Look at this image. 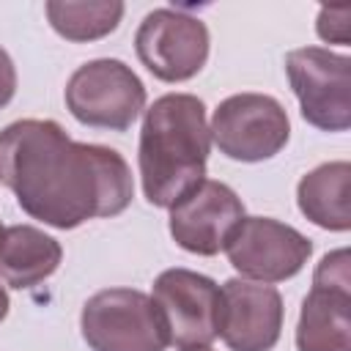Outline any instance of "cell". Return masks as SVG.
I'll use <instances>...</instances> for the list:
<instances>
[{
  "mask_svg": "<svg viewBox=\"0 0 351 351\" xmlns=\"http://www.w3.org/2000/svg\"><path fill=\"white\" fill-rule=\"evenodd\" d=\"M0 181L22 211L69 230L121 214L134 195L126 159L93 143L71 140L60 123L25 118L0 132Z\"/></svg>",
  "mask_w": 351,
  "mask_h": 351,
  "instance_id": "1",
  "label": "cell"
},
{
  "mask_svg": "<svg viewBox=\"0 0 351 351\" xmlns=\"http://www.w3.org/2000/svg\"><path fill=\"white\" fill-rule=\"evenodd\" d=\"M211 132L206 107L192 93L159 96L140 129V181L145 200L159 208L176 206L206 178Z\"/></svg>",
  "mask_w": 351,
  "mask_h": 351,
  "instance_id": "2",
  "label": "cell"
},
{
  "mask_svg": "<svg viewBox=\"0 0 351 351\" xmlns=\"http://www.w3.org/2000/svg\"><path fill=\"white\" fill-rule=\"evenodd\" d=\"M80 326L93 351H165L170 346L154 299L134 288L93 293L82 307Z\"/></svg>",
  "mask_w": 351,
  "mask_h": 351,
  "instance_id": "3",
  "label": "cell"
},
{
  "mask_svg": "<svg viewBox=\"0 0 351 351\" xmlns=\"http://www.w3.org/2000/svg\"><path fill=\"white\" fill-rule=\"evenodd\" d=\"M66 107L85 126L126 132L145 107V85L123 60H88L66 82Z\"/></svg>",
  "mask_w": 351,
  "mask_h": 351,
  "instance_id": "4",
  "label": "cell"
},
{
  "mask_svg": "<svg viewBox=\"0 0 351 351\" xmlns=\"http://www.w3.org/2000/svg\"><path fill=\"white\" fill-rule=\"evenodd\" d=\"M208 132L219 154L228 159L263 162L285 148L291 137V121L274 96L236 93L219 101Z\"/></svg>",
  "mask_w": 351,
  "mask_h": 351,
  "instance_id": "5",
  "label": "cell"
},
{
  "mask_svg": "<svg viewBox=\"0 0 351 351\" xmlns=\"http://www.w3.org/2000/svg\"><path fill=\"white\" fill-rule=\"evenodd\" d=\"M291 90L302 118L324 132L351 126V60L324 47H302L285 55Z\"/></svg>",
  "mask_w": 351,
  "mask_h": 351,
  "instance_id": "6",
  "label": "cell"
},
{
  "mask_svg": "<svg viewBox=\"0 0 351 351\" xmlns=\"http://www.w3.org/2000/svg\"><path fill=\"white\" fill-rule=\"evenodd\" d=\"M140 63L162 82L192 80L208 60V27L184 11L156 8L134 33Z\"/></svg>",
  "mask_w": 351,
  "mask_h": 351,
  "instance_id": "7",
  "label": "cell"
},
{
  "mask_svg": "<svg viewBox=\"0 0 351 351\" xmlns=\"http://www.w3.org/2000/svg\"><path fill=\"white\" fill-rule=\"evenodd\" d=\"M230 266L252 282H282L302 271L313 244L296 228L271 217H244L225 244Z\"/></svg>",
  "mask_w": 351,
  "mask_h": 351,
  "instance_id": "8",
  "label": "cell"
},
{
  "mask_svg": "<svg viewBox=\"0 0 351 351\" xmlns=\"http://www.w3.org/2000/svg\"><path fill=\"white\" fill-rule=\"evenodd\" d=\"M170 346H208L219 337V288L211 277L189 269H167L154 280L151 293Z\"/></svg>",
  "mask_w": 351,
  "mask_h": 351,
  "instance_id": "9",
  "label": "cell"
},
{
  "mask_svg": "<svg viewBox=\"0 0 351 351\" xmlns=\"http://www.w3.org/2000/svg\"><path fill=\"white\" fill-rule=\"evenodd\" d=\"M244 219L241 197L222 181L203 178L189 195L170 206L173 241L195 255H217Z\"/></svg>",
  "mask_w": 351,
  "mask_h": 351,
  "instance_id": "10",
  "label": "cell"
},
{
  "mask_svg": "<svg viewBox=\"0 0 351 351\" xmlns=\"http://www.w3.org/2000/svg\"><path fill=\"white\" fill-rule=\"evenodd\" d=\"M282 329V296L266 282L233 277L219 288V337L230 351H271Z\"/></svg>",
  "mask_w": 351,
  "mask_h": 351,
  "instance_id": "11",
  "label": "cell"
},
{
  "mask_svg": "<svg viewBox=\"0 0 351 351\" xmlns=\"http://www.w3.org/2000/svg\"><path fill=\"white\" fill-rule=\"evenodd\" d=\"M351 291L313 285L296 324L299 351H351Z\"/></svg>",
  "mask_w": 351,
  "mask_h": 351,
  "instance_id": "12",
  "label": "cell"
},
{
  "mask_svg": "<svg viewBox=\"0 0 351 351\" xmlns=\"http://www.w3.org/2000/svg\"><path fill=\"white\" fill-rule=\"evenodd\" d=\"M60 244L33 225L5 228L0 247V280L11 288H33L60 266Z\"/></svg>",
  "mask_w": 351,
  "mask_h": 351,
  "instance_id": "13",
  "label": "cell"
},
{
  "mask_svg": "<svg viewBox=\"0 0 351 351\" xmlns=\"http://www.w3.org/2000/svg\"><path fill=\"white\" fill-rule=\"evenodd\" d=\"M348 192H351V165L348 162L318 165L296 186L299 211L318 228L348 230L351 228Z\"/></svg>",
  "mask_w": 351,
  "mask_h": 351,
  "instance_id": "14",
  "label": "cell"
},
{
  "mask_svg": "<svg viewBox=\"0 0 351 351\" xmlns=\"http://www.w3.org/2000/svg\"><path fill=\"white\" fill-rule=\"evenodd\" d=\"M49 25L66 41H96L110 36L121 16L123 3L118 0H99V3H71V0H49L44 5Z\"/></svg>",
  "mask_w": 351,
  "mask_h": 351,
  "instance_id": "15",
  "label": "cell"
},
{
  "mask_svg": "<svg viewBox=\"0 0 351 351\" xmlns=\"http://www.w3.org/2000/svg\"><path fill=\"white\" fill-rule=\"evenodd\" d=\"M313 285L321 288H340L351 291V274H348V250H335L326 252L313 274Z\"/></svg>",
  "mask_w": 351,
  "mask_h": 351,
  "instance_id": "16",
  "label": "cell"
},
{
  "mask_svg": "<svg viewBox=\"0 0 351 351\" xmlns=\"http://www.w3.org/2000/svg\"><path fill=\"white\" fill-rule=\"evenodd\" d=\"M318 36L332 44L351 41V5H324L318 11Z\"/></svg>",
  "mask_w": 351,
  "mask_h": 351,
  "instance_id": "17",
  "label": "cell"
},
{
  "mask_svg": "<svg viewBox=\"0 0 351 351\" xmlns=\"http://www.w3.org/2000/svg\"><path fill=\"white\" fill-rule=\"evenodd\" d=\"M16 93V69L8 52L0 47V107H5Z\"/></svg>",
  "mask_w": 351,
  "mask_h": 351,
  "instance_id": "18",
  "label": "cell"
},
{
  "mask_svg": "<svg viewBox=\"0 0 351 351\" xmlns=\"http://www.w3.org/2000/svg\"><path fill=\"white\" fill-rule=\"evenodd\" d=\"M8 315V293H5V288L0 285V321Z\"/></svg>",
  "mask_w": 351,
  "mask_h": 351,
  "instance_id": "19",
  "label": "cell"
},
{
  "mask_svg": "<svg viewBox=\"0 0 351 351\" xmlns=\"http://www.w3.org/2000/svg\"><path fill=\"white\" fill-rule=\"evenodd\" d=\"M181 351H211L208 346H189V348H181Z\"/></svg>",
  "mask_w": 351,
  "mask_h": 351,
  "instance_id": "20",
  "label": "cell"
},
{
  "mask_svg": "<svg viewBox=\"0 0 351 351\" xmlns=\"http://www.w3.org/2000/svg\"><path fill=\"white\" fill-rule=\"evenodd\" d=\"M3 236H5V228L0 225V247H3Z\"/></svg>",
  "mask_w": 351,
  "mask_h": 351,
  "instance_id": "21",
  "label": "cell"
}]
</instances>
